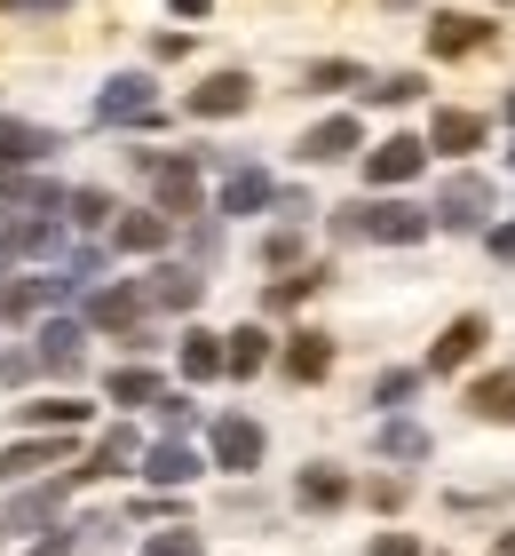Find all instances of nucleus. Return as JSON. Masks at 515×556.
Here are the masks:
<instances>
[{"label": "nucleus", "instance_id": "1", "mask_svg": "<svg viewBox=\"0 0 515 556\" xmlns=\"http://www.w3.org/2000/svg\"><path fill=\"white\" fill-rule=\"evenodd\" d=\"M333 239H381V247H412L428 239V207H404V199H357V207L333 215Z\"/></svg>", "mask_w": 515, "mask_h": 556}, {"label": "nucleus", "instance_id": "2", "mask_svg": "<svg viewBox=\"0 0 515 556\" xmlns=\"http://www.w3.org/2000/svg\"><path fill=\"white\" fill-rule=\"evenodd\" d=\"M143 175L159 191V215H198V160H167V151H143Z\"/></svg>", "mask_w": 515, "mask_h": 556}, {"label": "nucleus", "instance_id": "3", "mask_svg": "<svg viewBox=\"0 0 515 556\" xmlns=\"http://www.w3.org/2000/svg\"><path fill=\"white\" fill-rule=\"evenodd\" d=\"M95 119L103 128H143V119H159V96H151L143 72H119V80L95 96Z\"/></svg>", "mask_w": 515, "mask_h": 556}, {"label": "nucleus", "instance_id": "4", "mask_svg": "<svg viewBox=\"0 0 515 556\" xmlns=\"http://www.w3.org/2000/svg\"><path fill=\"white\" fill-rule=\"evenodd\" d=\"M484 215H492V184H484V175H452V184L436 191V223H445V231H476Z\"/></svg>", "mask_w": 515, "mask_h": 556}, {"label": "nucleus", "instance_id": "5", "mask_svg": "<svg viewBox=\"0 0 515 556\" xmlns=\"http://www.w3.org/2000/svg\"><path fill=\"white\" fill-rule=\"evenodd\" d=\"M428 167V136H389L365 151V184H412Z\"/></svg>", "mask_w": 515, "mask_h": 556}, {"label": "nucleus", "instance_id": "6", "mask_svg": "<svg viewBox=\"0 0 515 556\" xmlns=\"http://www.w3.org/2000/svg\"><path fill=\"white\" fill-rule=\"evenodd\" d=\"M492 33H500V24L445 9V16H428V56H476V48H492Z\"/></svg>", "mask_w": 515, "mask_h": 556}, {"label": "nucleus", "instance_id": "7", "mask_svg": "<svg viewBox=\"0 0 515 556\" xmlns=\"http://www.w3.org/2000/svg\"><path fill=\"white\" fill-rule=\"evenodd\" d=\"M33 358H40L48 374H80V366H88V326H80V318H48Z\"/></svg>", "mask_w": 515, "mask_h": 556}, {"label": "nucleus", "instance_id": "8", "mask_svg": "<svg viewBox=\"0 0 515 556\" xmlns=\"http://www.w3.org/2000/svg\"><path fill=\"white\" fill-rule=\"evenodd\" d=\"M215 462H222V469H262V421L222 414V421H215Z\"/></svg>", "mask_w": 515, "mask_h": 556}, {"label": "nucleus", "instance_id": "9", "mask_svg": "<svg viewBox=\"0 0 515 556\" xmlns=\"http://www.w3.org/2000/svg\"><path fill=\"white\" fill-rule=\"evenodd\" d=\"M484 334H492V326H484L476 311H468V318H452L445 334H436V350H428V374H452V366H468L476 350H484Z\"/></svg>", "mask_w": 515, "mask_h": 556}, {"label": "nucleus", "instance_id": "10", "mask_svg": "<svg viewBox=\"0 0 515 556\" xmlns=\"http://www.w3.org/2000/svg\"><path fill=\"white\" fill-rule=\"evenodd\" d=\"M246 104H254V80H246V72H215L206 88H191V112H198V119H230V112H246Z\"/></svg>", "mask_w": 515, "mask_h": 556}, {"label": "nucleus", "instance_id": "11", "mask_svg": "<svg viewBox=\"0 0 515 556\" xmlns=\"http://www.w3.org/2000/svg\"><path fill=\"white\" fill-rule=\"evenodd\" d=\"M198 294H206V278L183 270V263H167V270L143 278V302H159V311H198Z\"/></svg>", "mask_w": 515, "mask_h": 556}, {"label": "nucleus", "instance_id": "12", "mask_svg": "<svg viewBox=\"0 0 515 556\" xmlns=\"http://www.w3.org/2000/svg\"><path fill=\"white\" fill-rule=\"evenodd\" d=\"M357 143H365V128H357V119L342 112V119H318V128L301 136V160H318V167H333V160H349Z\"/></svg>", "mask_w": 515, "mask_h": 556}, {"label": "nucleus", "instance_id": "13", "mask_svg": "<svg viewBox=\"0 0 515 556\" xmlns=\"http://www.w3.org/2000/svg\"><path fill=\"white\" fill-rule=\"evenodd\" d=\"M136 318H143V287H95V294H88V326L136 334Z\"/></svg>", "mask_w": 515, "mask_h": 556}, {"label": "nucleus", "instance_id": "14", "mask_svg": "<svg viewBox=\"0 0 515 556\" xmlns=\"http://www.w3.org/2000/svg\"><path fill=\"white\" fill-rule=\"evenodd\" d=\"M64 287H72V278H9V287H0V318H33V311H48Z\"/></svg>", "mask_w": 515, "mask_h": 556}, {"label": "nucleus", "instance_id": "15", "mask_svg": "<svg viewBox=\"0 0 515 556\" xmlns=\"http://www.w3.org/2000/svg\"><path fill=\"white\" fill-rule=\"evenodd\" d=\"M325 366H333V334L301 326V334L286 342V374H294V382H325Z\"/></svg>", "mask_w": 515, "mask_h": 556}, {"label": "nucleus", "instance_id": "16", "mask_svg": "<svg viewBox=\"0 0 515 556\" xmlns=\"http://www.w3.org/2000/svg\"><path fill=\"white\" fill-rule=\"evenodd\" d=\"M56 462H64V429L56 438H24V445L0 453V485H9V477H33V469H56Z\"/></svg>", "mask_w": 515, "mask_h": 556}, {"label": "nucleus", "instance_id": "17", "mask_svg": "<svg viewBox=\"0 0 515 556\" xmlns=\"http://www.w3.org/2000/svg\"><path fill=\"white\" fill-rule=\"evenodd\" d=\"M127 462H143V445H136V429H103L95 438V453L72 477H112V469H127Z\"/></svg>", "mask_w": 515, "mask_h": 556}, {"label": "nucleus", "instance_id": "18", "mask_svg": "<svg viewBox=\"0 0 515 556\" xmlns=\"http://www.w3.org/2000/svg\"><path fill=\"white\" fill-rule=\"evenodd\" d=\"M56 151V136L48 128H24V119H0V167H33Z\"/></svg>", "mask_w": 515, "mask_h": 556}, {"label": "nucleus", "instance_id": "19", "mask_svg": "<svg viewBox=\"0 0 515 556\" xmlns=\"http://www.w3.org/2000/svg\"><path fill=\"white\" fill-rule=\"evenodd\" d=\"M262 366H270V334H262V326L222 334V374H239V382H246V374H262Z\"/></svg>", "mask_w": 515, "mask_h": 556}, {"label": "nucleus", "instance_id": "20", "mask_svg": "<svg viewBox=\"0 0 515 556\" xmlns=\"http://www.w3.org/2000/svg\"><path fill=\"white\" fill-rule=\"evenodd\" d=\"M262 207H270V175H262V167H230L222 215H262Z\"/></svg>", "mask_w": 515, "mask_h": 556}, {"label": "nucleus", "instance_id": "21", "mask_svg": "<svg viewBox=\"0 0 515 556\" xmlns=\"http://www.w3.org/2000/svg\"><path fill=\"white\" fill-rule=\"evenodd\" d=\"M468 414L476 421H515V366L507 374H484V382L468 390Z\"/></svg>", "mask_w": 515, "mask_h": 556}, {"label": "nucleus", "instance_id": "22", "mask_svg": "<svg viewBox=\"0 0 515 556\" xmlns=\"http://www.w3.org/2000/svg\"><path fill=\"white\" fill-rule=\"evenodd\" d=\"M167 231H175L167 215H119V223H112V247H127V255H159Z\"/></svg>", "mask_w": 515, "mask_h": 556}, {"label": "nucleus", "instance_id": "23", "mask_svg": "<svg viewBox=\"0 0 515 556\" xmlns=\"http://www.w3.org/2000/svg\"><path fill=\"white\" fill-rule=\"evenodd\" d=\"M143 477H151V485H191V477H198V453L167 438V445H151V453H143Z\"/></svg>", "mask_w": 515, "mask_h": 556}, {"label": "nucleus", "instance_id": "24", "mask_svg": "<svg viewBox=\"0 0 515 556\" xmlns=\"http://www.w3.org/2000/svg\"><path fill=\"white\" fill-rule=\"evenodd\" d=\"M484 143V119L476 112H436L428 119V151H476Z\"/></svg>", "mask_w": 515, "mask_h": 556}, {"label": "nucleus", "instance_id": "25", "mask_svg": "<svg viewBox=\"0 0 515 556\" xmlns=\"http://www.w3.org/2000/svg\"><path fill=\"white\" fill-rule=\"evenodd\" d=\"M342 501H349V477L342 469H301V509H342Z\"/></svg>", "mask_w": 515, "mask_h": 556}, {"label": "nucleus", "instance_id": "26", "mask_svg": "<svg viewBox=\"0 0 515 556\" xmlns=\"http://www.w3.org/2000/svg\"><path fill=\"white\" fill-rule=\"evenodd\" d=\"M389 462H428V429L421 421H381V438H373Z\"/></svg>", "mask_w": 515, "mask_h": 556}, {"label": "nucleus", "instance_id": "27", "mask_svg": "<svg viewBox=\"0 0 515 556\" xmlns=\"http://www.w3.org/2000/svg\"><path fill=\"white\" fill-rule=\"evenodd\" d=\"M112 406H159V374L151 366H119L112 374Z\"/></svg>", "mask_w": 515, "mask_h": 556}, {"label": "nucleus", "instance_id": "28", "mask_svg": "<svg viewBox=\"0 0 515 556\" xmlns=\"http://www.w3.org/2000/svg\"><path fill=\"white\" fill-rule=\"evenodd\" d=\"M325 278H333V270H294V278H270V294H262V302H270V311H301V302L318 294Z\"/></svg>", "mask_w": 515, "mask_h": 556}, {"label": "nucleus", "instance_id": "29", "mask_svg": "<svg viewBox=\"0 0 515 556\" xmlns=\"http://www.w3.org/2000/svg\"><path fill=\"white\" fill-rule=\"evenodd\" d=\"M183 374L191 382H215L222 374V334H183Z\"/></svg>", "mask_w": 515, "mask_h": 556}, {"label": "nucleus", "instance_id": "30", "mask_svg": "<svg viewBox=\"0 0 515 556\" xmlns=\"http://www.w3.org/2000/svg\"><path fill=\"white\" fill-rule=\"evenodd\" d=\"M24 421H33V429H80L88 406H80V397H48V406H24Z\"/></svg>", "mask_w": 515, "mask_h": 556}, {"label": "nucleus", "instance_id": "31", "mask_svg": "<svg viewBox=\"0 0 515 556\" xmlns=\"http://www.w3.org/2000/svg\"><path fill=\"white\" fill-rule=\"evenodd\" d=\"M56 501H64V485H40V493H24L0 525H48V517H56Z\"/></svg>", "mask_w": 515, "mask_h": 556}, {"label": "nucleus", "instance_id": "32", "mask_svg": "<svg viewBox=\"0 0 515 556\" xmlns=\"http://www.w3.org/2000/svg\"><path fill=\"white\" fill-rule=\"evenodd\" d=\"M301 80L318 88V96H333V88H357V80H365V72H357V64H309Z\"/></svg>", "mask_w": 515, "mask_h": 556}, {"label": "nucleus", "instance_id": "33", "mask_svg": "<svg viewBox=\"0 0 515 556\" xmlns=\"http://www.w3.org/2000/svg\"><path fill=\"white\" fill-rule=\"evenodd\" d=\"M64 207H72V223H80V231H95V223H112V199H103V191H72Z\"/></svg>", "mask_w": 515, "mask_h": 556}, {"label": "nucleus", "instance_id": "34", "mask_svg": "<svg viewBox=\"0 0 515 556\" xmlns=\"http://www.w3.org/2000/svg\"><path fill=\"white\" fill-rule=\"evenodd\" d=\"M143 556H206V548H198V533H183V525H175V533H151Z\"/></svg>", "mask_w": 515, "mask_h": 556}, {"label": "nucleus", "instance_id": "35", "mask_svg": "<svg viewBox=\"0 0 515 556\" xmlns=\"http://www.w3.org/2000/svg\"><path fill=\"white\" fill-rule=\"evenodd\" d=\"M365 96H373V104H412V96H421V80H412V72H397V80H373Z\"/></svg>", "mask_w": 515, "mask_h": 556}, {"label": "nucleus", "instance_id": "36", "mask_svg": "<svg viewBox=\"0 0 515 556\" xmlns=\"http://www.w3.org/2000/svg\"><path fill=\"white\" fill-rule=\"evenodd\" d=\"M262 255H270L278 270H286V263L301 255V231H294V223H278V231H270V247H262Z\"/></svg>", "mask_w": 515, "mask_h": 556}, {"label": "nucleus", "instance_id": "37", "mask_svg": "<svg viewBox=\"0 0 515 556\" xmlns=\"http://www.w3.org/2000/svg\"><path fill=\"white\" fill-rule=\"evenodd\" d=\"M412 390H421V374H381V390H373V397H381V406H404Z\"/></svg>", "mask_w": 515, "mask_h": 556}, {"label": "nucleus", "instance_id": "38", "mask_svg": "<svg viewBox=\"0 0 515 556\" xmlns=\"http://www.w3.org/2000/svg\"><path fill=\"white\" fill-rule=\"evenodd\" d=\"M278 199V215H286V223H309V215H318V199H309V191H270Z\"/></svg>", "mask_w": 515, "mask_h": 556}, {"label": "nucleus", "instance_id": "39", "mask_svg": "<svg viewBox=\"0 0 515 556\" xmlns=\"http://www.w3.org/2000/svg\"><path fill=\"white\" fill-rule=\"evenodd\" d=\"M159 421H167V429H191L198 406H191V397H167V390H159Z\"/></svg>", "mask_w": 515, "mask_h": 556}, {"label": "nucleus", "instance_id": "40", "mask_svg": "<svg viewBox=\"0 0 515 556\" xmlns=\"http://www.w3.org/2000/svg\"><path fill=\"white\" fill-rule=\"evenodd\" d=\"M33 374H40L33 350H9V358H0V382H33Z\"/></svg>", "mask_w": 515, "mask_h": 556}, {"label": "nucleus", "instance_id": "41", "mask_svg": "<svg viewBox=\"0 0 515 556\" xmlns=\"http://www.w3.org/2000/svg\"><path fill=\"white\" fill-rule=\"evenodd\" d=\"M373 556H421V541H412V533H381Z\"/></svg>", "mask_w": 515, "mask_h": 556}, {"label": "nucleus", "instance_id": "42", "mask_svg": "<svg viewBox=\"0 0 515 556\" xmlns=\"http://www.w3.org/2000/svg\"><path fill=\"white\" fill-rule=\"evenodd\" d=\"M0 9H16V16H48V9H72V0H0Z\"/></svg>", "mask_w": 515, "mask_h": 556}, {"label": "nucleus", "instance_id": "43", "mask_svg": "<svg viewBox=\"0 0 515 556\" xmlns=\"http://www.w3.org/2000/svg\"><path fill=\"white\" fill-rule=\"evenodd\" d=\"M492 255H500V263H515V223H500V231H492Z\"/></svg>", "mask_w": 515, "mask_h": 556}, {"label": "nucleus", "instance_id": "44", "mask_svg": "<svg viewBox=\"0 0 515 556\" xmlns=\"http://www.w3.org/2000/svg\"><path fill=\"white\" fill-rule=\"evenodd\" d=\"M33 556H72V533H48V541H40Z\"/></svg>", "mask_w": 515, "mask_h": 556}, {"label": "nucleus", "instance_id": "45", "mask_svg": "<svg viewBox=\"0 0 515 556\" xmlns=\"http://www.w3.org/2000/svg\"><path fill=\"white\" fill-rule=\"evenodd\" d=\"M167 9H183V16H206V9H215V0H167Z\"/></svg>", "mask_w": 515, "mask_h": 556}, {"label": "nucleus", "instance_id": "46", "mask_svg": "<svg viewBox=\"0 0 515 556\" xmlns=\"http://www.w3.org/2000/svg\"><path fill=\"white\" fill-rule=\"evenodd\" d=\"M492 556H515V533H507V541H500V548H492Z\"/></svg>", "mask_w": 515, "mask_h": 556}, {"label": "nucleus", "instance_id": "47", "mask_svg": "<svg viewBox=\"0 0 515 556\" xmlns=\"http://www.w3.org/2000/svg\"><path fill=\"white\" fill-rule=\"evenodd\" d=\"M9 255H16V247H9V231H0V263H9Z\"/></svg>", "mask_w": 515, "mask_h": 556}, {"label": "nucleus", "instance_id": "48", "mask_svg": "<svg viewBox=\"0 0 515 556\" xmlns=\"http://www.w3.org/2000/svg\"><path fill=\"white\" fill-rule=\"evenodd\" d=\"M507 119H515V96H507Z\"/></svg>", "mask_w": 515, "mask_h": 556}, {"label": "nucleus", "instance_id": "49", "mask_svg": "<svg viewBox=\"0 0 515 556\" xmlns=\"http://www.w3.org/2000/svg\"><path fill=\"white\" fill-rule=\"evenodd\" d=\"M507 160H515V151H507Z\"/></svg>", "mask_w": 515, "mask_h": 556}]
</instances>
